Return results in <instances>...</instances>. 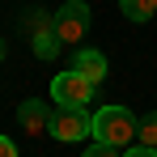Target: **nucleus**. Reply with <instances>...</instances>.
Segmentation results:
<instances>
[{
	"label": "nucleus",
	"mask_w": 157,
	"mask_h": 157,
	"mask_svg": "<svg viewBox=\"0 0 157 157\" xmlns=\"http://www.w3.org/2000/svg\"><path fill=\"white\" fill-rule=\"evenodd\" d=\"M136 123L140 119L128 106H102V110H94V136L106 140V144H115V149H128L136 140Z\"/></svg>",
	"instance_id": "nucleus-1"
},
{
	"label": "nucleus",
	"mask_w": 157,
	"mask_h": 157,
	"mask_svg": "<svg viewBox=\"0 0 157 157\" xmlns=\"http://www.w3.org/2000/svg\"><path fill=\"white\" fill-rule=\"evenodd\" d=\"M89 21H94V13H89V4H85V0H64V4H59V13L51 17L55 34H59L64 43H77V47H81V38L89 34Z\"/></svg>",
	"instance_id": "nucleus-2"
},
{
	"label": "nucleus",
	"mask_w": 157,
	"mask_h": 157,
	"mask_svg": "<svg viewBox=\"0 0 157 157\" xmlns=\"http://www.w3.org/2000/svg\"><path fill=\"white\" fill-rule=\"evenodd\" d=\"M51 136L64 140V144H72V140H81V136H94V115H89L85 106H55Z\"/></svg>",
	"instance_id": "nucleus-3"
},
{
	"label": "nucleus",
	"mask_w": 157,
	"mask_h": 157,
	"mask_svg": "<svg viewBox=\"0 0 157 157\" xmlns=\"http://www.w3.org/2000/svg\"><path fill=\"white\" fill-rule=\"evenodd\" d=\"M51 102L55 106H89V102H94V81H85L77 68H72V72H55Z\"/></svg>",
	"instance_id": "nucleus-4"
},
{
	"label": "nucleus",
	"mask_w": 157,
	"mask_h": 157,
	"mask_svg": "<svg viewBox=\"0 0 157 157\" xmlns=\"http://www.w3.org/2000/svg\"><path fill=\"white\" fill-rule=\"evenodd\" d=\"M51 115H55V106L43 102V98H26V102L17 106V123H21L30 136H47V132H51Z\"/></svg>",
	"instance_id": "nucleus-5"
},
{
	"label": "nucleus",
	"mask_w": 157,
	"mask_h": 157,
	"mask_svg": "<svg viewBox=\"0 0 157 157\" xmlns=\"http://www.w3.org/2000/svg\"><path fill=\"white\" fill-rule=\"evenodd\" d=\"M72 68H77L85 81H94V85H98V81L106 77V55L98 51V47H77V59H72Z\"/></svg>",
	"instance_id": "nucleus-6"
},
{
	"label": "nucleus",
	"mask_w": 157,
	"mask_h": 157,
	"mask_svg": "<svg viewBox=\"0 0 157 157\" xmlns=\"http://www.w3.org/2000/svg\"><path fill=\"white\" fill-rule=\"evenodd\" d=\"M30 43H34V55H38V59H55V55H59V47H64V38L55 34L51 21H43V26L34 30V38H30Z\"/></svg>",
	"instance_id": "nucleus-7"
},
{
	"label": "nucleus",
	"mask_w": 157,
	"mask_h": 157,
	"mask_svg": "<svg viewBox=\"0 0 157 157\" xmlns=\"http://www.w3.org/2000/svg\"><path fill=\"white\" fill-rule=\"evenodd\" d=\"M119 13L128 21H149L157 13V0H119Z\"/></svg>",
	"instance_id": "nucleus-8"
},
{
	"label": "nucleus",
	"mask_w": 157,
	"mask_h": 157,
	"mask_svg": "<svg viewBox=\"0 0 157 157\" xmlns=\"http://www.w3.org/2000/svg\"><path fill=\"white\" fill-rule=\"evenodd\" d=\"M136 140H140V144H153V149H157V110H149V115L136 123Z\"/></svg>",
	"instance_id": "nucleus-9"
},
{
	"label": "nucleus",
	"mask_w": 157,
	"mask_h": 157,
	"mask_svg": "<svg viewBox=\"0 0 157 157\" xmlns=\"http://www.w3.org/2000/svg\"><path fill=\"white\" fill-rule=\"evenodd\" d=\"M85 157H123V149H115V144H106V140H94V144L85 149Z\"/></svg>",
	"instance_id": "nucleus-10"
},
{
	"label": "nucleus",
	"mask_w": 157,
	"mask_h": 157,
	"mask_svg": "<svg viewBox=\"0 0 157 157\" xmlns=\"http://www.w3.org/2000/svg\"><path fill=\"white\" fill-rule=\"evenodd\" d=\"M123 157H157V149H153V144H140V140H136V144H128V149H123Z\"/></svg>",
	"instance_id": "nucleus-11"
},
{
	"label": "nucleus",
	"mask_w": 157,
	"mask_h": 157,
	"mask_svg": "<svg viewBox=\"0 0 157 157\" xmlns=\"http://www.w3.org/2000/svg\"><path fill=\"white\" fill-rule=\"evenodd\" d=\"M0 157H17V144H13L9 136H0Z\"/></svg>",
	"instance_id": "nucleus-12"
},
{
	"label": "nucleus",
	"mask_w": 157,
	"mask_h": 157,
	"mask_svg": "<svg viewBox=\"0 0 157 157\" xmlns=\"http://www.w3.org/2000/svg\"><path fill=\"white\" fill-rule=\"evenodd\" d=\"M0 59H4V43H0Z\"/></svg>",
	"instance_id": "nucleus-13"
}]
</instances>
